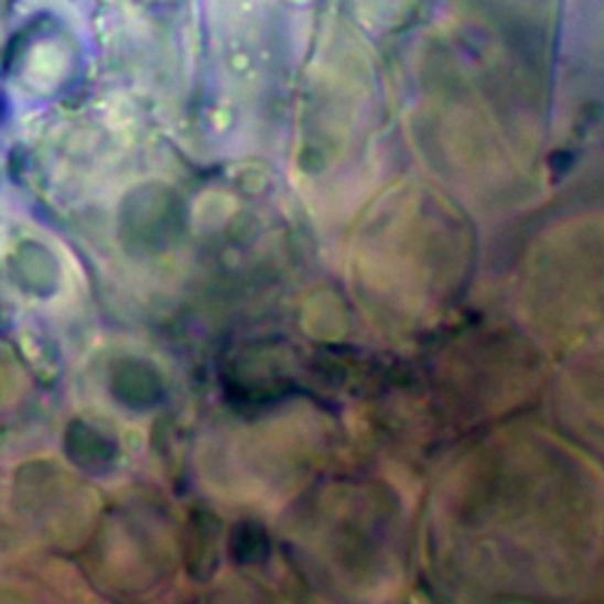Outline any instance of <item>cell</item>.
<instances>
[{
    "label": "cell",
    "instance_id": "6da1fadb",
    "mask_svg": "<svg viewBox=\"0 0 604 604\" xmlns=\"http://www.w3.org/2000/svg\"><path fill=\"white\" fill-rule=\"evenodd\" d=\"M116 392L119 399L126 401L130 409H147L154 405L161 395V382L157 374L144 364H126L119 374H116Z\"/></svg>",
    "mask_w": 604,
    "mask_h": 604
},
{
    "label": "cell",
    "instance_id": "7a4b0ae2",
    "mask_svg": "<svg viewBox=\"0 0 604 604\" xmlns=\"http://www.w3.org/2000/svg\"><path fill=\"white\" fill-rule=\"evenodd\" d=\"M69 456L86 470H105L114 461V444L99 432L83 425H74L69 434Z\"/></svg>",
    "mask_w": 604,
    "mask_h": 604
}]
</instances>
